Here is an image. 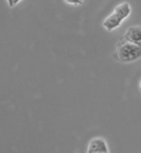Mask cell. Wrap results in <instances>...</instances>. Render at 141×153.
<instances>
[{
    "mask_svg": "<svg viewBox=\"0 0 141 153\" xmlns=\"http://www.w3.org/2000/svg\"><path fill=\"white\" fill-rule=\"evenodd\" d=\"M115 59L120 63H131L141 59V46L125 41L121 38L119 40L114 53Z\"/></svg>",
    "mask_w": 141,
    "mask_h": 153,
    "instance_id": "cell-1",
    "label": "cell"
},
{
    "mask_svg": "<svg viewBox=\"0 0 141 153\" xmlns=\"http://www.w3.org/2000/svg\"><path fill=\"white\" fill-rule=\"evenodd\" d=\"M122 39L125 41H128L130 43L141 46V27L134 25V27L128 28V30L122 35Z\"/></svg>",
    "mask_w": 141,
    "mask_h": 153,
    "instance_id": "cell-2",
    "label": "cell"
},
{
    "mask_svg": "<svg viewBox=\"0 0 141 153\" xmlns=\"http://www.w3.org/2000/svg\"><path fill=\"white\" fill-rule=\"evenodd\" d=\"M124 19L117 14L116 12H113L103 21V27L106 29L107 31H114L115 29H117L119 25L122 23Z\"/></svg>",
    "mask_w": 141,
    "mask_h": 153,
    "instance_id": "cell-3",
    "label": "cell"
},
{
    "mask_svg": "<svg viewBox=\"0 0 141 153\" xmlns=\"http://www.w3.org/2000/svg\"><path fill=\"white\" fill-rule=\"evenodd\" d=\"M106 152L108 153V146L106 144V141L101 138H95L90 142L87 153H99Z\"/></svg>",
    "mask_w": 141,
    "mask_h": 153,
    "instance_id": "cell-4",
    "label": "cell"
},
{
    "mask_svg": "<svg viewBox=\"0 0 141 153\" xmlns=\"http://www.w3.org/2000/svg\"><path fill=\"white\" fill-rule=\"evenodd\" d=\"M114 12H116L117 14H119V16H120V17L125 20V19L129 17L130 13H131L130 4H128V2H122V4H118V6L115 7Z\"/></svg>",
    "mask_w": 141,
    "mask_h": 153,
    "instance_id": "cell-5",
    "label": "cell"
},
{
    "mask_svg": "<svg viewBox=\"0 0 141 153\" xmlns=\"http://www.w3.org/2000/svg\"><path fill=\"white\" fill-rule=\"evenodd\" d=\"M66 4H72V6H81V4H83L79 0H64Z\"/></svg>",
    "mask_w": 141,
    "mask_h": 153,
    "instance_id": "cell-6",
    "label": "cell"
},
{
    "mask_svg": "<svg viewBox=\"0 0 141 153\" xmlns=\"http://www.w3.org/2000/svg\"><path fill=\"white\" fill-rule=\"evenodd\" d=\"M20 1H22V0H7V2H8V6L10 8H13L14 6H17Z\"/></svg>",
    "mask_w": 141,
    "mask_h": 153,
    "instance_id": "cell-7",
    "label": "cell"
},
{
    "mask_svg": "<svg viewBox=\"0 0 141 153\" xmlns=\"http://www.w3.org/2000/svg\"><path fill=\"white\" fill-rule=\"evenodd\" d=\"M139 89H140V91H141V80H140V83H139Z\"/></svg>",
    "mask_w": 141,
    "mask_h": 153,
    "instance_id": "cell-8",
    "label": "cell"
},
{
    "mask_svg": "<svg viewBox=\"0 0 141 153\" xmlns=\"http://www.w3.org/2000/svg\"><path fill=\"white\" fill-rule=\"evenodd\" d=\"M79 1H81V2H82V4H83V0H79Z\"/></svg>",
    "mask_w": 141,
    "mask_h": 153,
    "instance_id": "cell-9",
    "label": "cell"
},
{
    "mask_svg": "<svg viewBox=\"0 0 141 153\" xmlns=\"http://www.w3.org/2000/svg\"><path fill=\"white\" fill-rule=\"evenodd\" d=\"M99 153H106V152H99ZM108 153H109V152H108Z\"/></svg>",
    "mask_w": 141,
    "mask_h": 153,
    "instance_id": "cell-10",
    "label": "cell"
}]
</instances>
